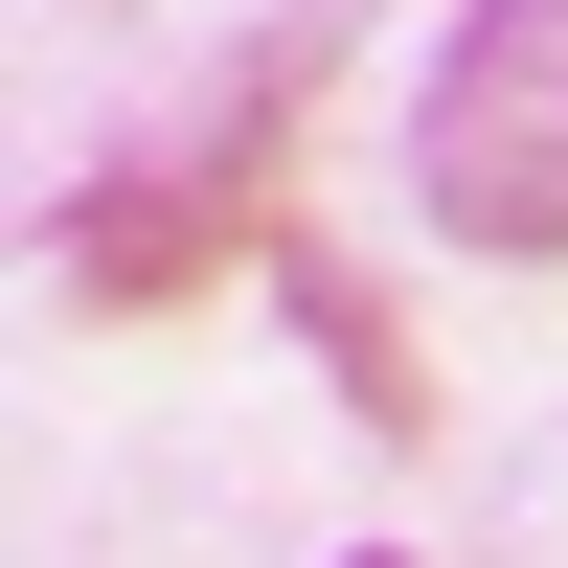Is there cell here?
Instances as JSON below:
<instances>
[{
  "label": "cell",
  "mask_w": 568,
  "mask_h": 568,
  "mask_svg": "<svg viewBox=\"0 0 568 568\" xmlns=\"http://www.w3.org/2000/svg\"><path fill=\"white\" fill-rule=\"evenodd\" d=\"M318 91H342V23H273L182 136L91 160V182H69V296H91V318H182L205 273H251L273 205H296V114H318Z\"/></svg>",
  "instance_id": "6da1fadb"
},
{
  "label": "cell",
  "mask_w": 568,
  "mask_h": 568,
  "mask_svg": "<svg viewBox=\"0 0 568 568\" xmlns=\"http://www.w3.org/2000/svg\"><path fill=\"white\" fill-rule=\"evenodd\" d=\"M273 318L318 342V387H342L364 433H433V364H409V318H387V273H342L318 227H273Z\"/></svg>",
  "instance_id": "3957f363"
},
{
  "label": "cell",
  "mask_w": 568,
  "mask_h": 568,
  "mask_svg": "<svg viewBox=\"0 0 568 568\" xmlns=\"http://www.w3.org/2000/svg\"><path fill=\"white\" fill-rule=\"evenodd\" d=\"M409 182H433V227L500 251V273L568 251V0H455L433 114H409Z\"/></svg>",
  "instance_id": "7a4b0ae2"
},
{
  "label": "cell",
  "mask_w": 568,
  "mask_h": 568,
  "mask_svg": "<svg viewBox=\"0 0 568 568\" xmlns=\"http://www.w3.org/2000/svg\"><path fill=\"white\" fill-rule=\"evenodd\" d=\"M364 568H409V546H364Z\"/></svg>",
  "instance_id": "277c9868"
}]
</instances>
